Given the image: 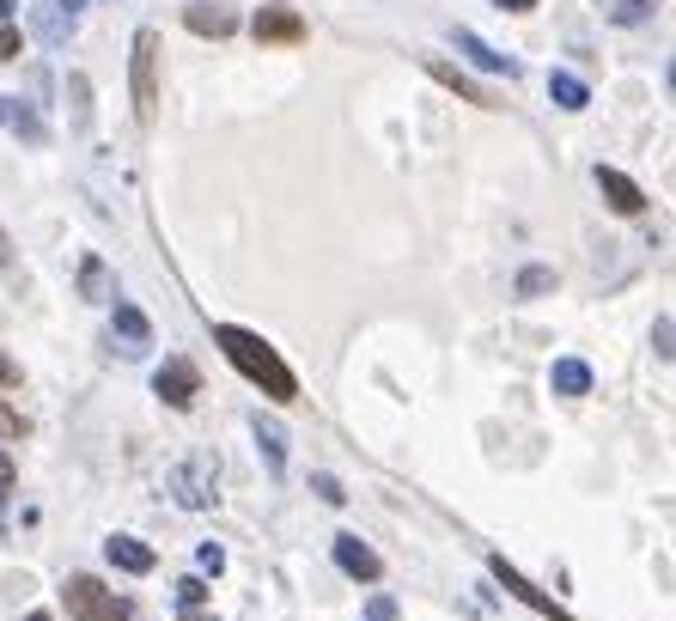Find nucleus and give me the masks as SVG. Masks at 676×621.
Listing matches in <instances>:
<instances>
[{
    "label": "nucleus",
    "instance_id": "1",
    "mask_svg": "<svg viewBox=\"0 0 676 621\" xmlns=\"http://www.w3.org/2000/svg\"><path fill=\"white\" fill-rule=\"evenodd\" d=\"M213 342H220V354L232 359V366H239L268 402H299V378H292V366H287V359H280L256 330H239V323H213Z\"/></svg>",
    "mask_w": 676,
    "mask_h": 621
},
{
    "label": "nucleus",
    "instance_id": "2",
    "mask_svg": "<svg viewBox=\"0 0 676 621\" xmlns=\"http://www.w3.org/2000/svg\"><path fill=\"white\" fill-rule=\"evenodd\" d=\"M129 74H134V117L153 129V122H159V31H153V25L134 31V62H129Z\"/></svg>",
    "mask_w": 676,
    "mask_h": 621
},
{
    "label": "nucleus",
    "instance_id": "3",
    "mask_svg": "<svg viewBox=\"0 0 676 621\" xmlns=\"http://www.w3.org/2000/svg\"><path fill=\"white\" fill-rule=\"evenodd\" d=\"M67 616L74 621H129V603H122L104 579L74 573V579H67Z\"/></svg>",
    "mask_w": 676,
    "mask_h": 621
},
{
    "label": "nucleus",
    "instance_id": "4",
    "mask_svg": "<svg viewBox=\"0 0 676 621\" xmlns=\"http://www.w3.org/2000/svg\"><path fill=\"white\" fill-rule=\"evenodd\" d=\"M153 390H159V402H171V409H189V402L201 397V372L171 354L159 372H153Z\"/></svg>",
    "mask_w": 676,
    "mask_h": 621
},
{
    "label": "nucleus",
    "instance_id": "5",
    "mask_svg": "<svg viewBox=\"0 0 676 621\" xmlns=\"http://www.w3.org/2000/svg\"><path fill=\"white\" fill-rule=\"evenodd\" d=\"M488 567H494V579H500V585H506V591H512V597H518V603H531V609H536V616H548V621H573V616H567V609H561V603H555V597H548V591H536V585H531V579H524V573H518V567H512V561H506V555H494V561H488Z\"/></svg>",
    "mask_w": 676,
    "mask_h": 621
},
{
    "label": "nucleus",
    "instance_id": "6",
    "mask_svg": "<svg viewBox=\"0 0 676 621\" xmlns=\"http://www.w3.org/2000/svg\"><path fill=\"white\" fill-rule=\"evenodd\" d=\"M426 74H433L439 86H445V92H457V98H469V104H481V110H500V98L488 92V86H476L464 74V67H451L445 55H426Z\"/></svg>",
    "mask_w": 676,
    "mask_h": 621
},
{
    "label": "nucleus",
    "instance_id": "7",
    "mask_svg": "<svg viewBox=\"0 0 676 621\" xmlns=\"http://www.w3.org/2000/svg\"><path fill=\"white\" fill-rule=\"evenodd\" d=\"M110 330H117V347L122 354H146L153 347V323L141 318V304L117 299V311H110Z\"/></svg>",
    "mask_w": 676,
    "mask_h": 621
},
{
    "label": "nucleus",
    "instance_id": "8",
    "mask_svg": "<svg viewBox=\"0 0 676 621\" xmlns=\"http://www.w3.org/2000/svg\"><path fill=\"white\" fill-rule=\"evenodd\" d=\"M251 31H256V43H306V19L292 7H263L251 19Z\"/></svg>",
    "mask_w": 676,
    "mask_h": 621
},
{
    "label": "nucleus",
    "instance_id": "9",
    "mask_svg": "<svg viewBox=\"0 0 676 621\" xmlns=\"http://www.w3.org/2000/svg\"><path fill=\"white\" fill-rule=\"evenodd\" d=\"M597 189H603V201H610L616 213H640V208H646V189H640L628 171H616V165H597Z\"/></svg>",
    "mask_w": 676,
    "mask_h": 621
},
{
    "label": "nucleus",
    "instance_id": "10",
    "mask_svg": "<svg viewBox=\"0 0 676 621\" xmlns=\"http://www.w3.org/2000/svg\"><path fill=\"white\" fill-rule=\"evenodd\" d=\"M335 567H342L347 579H366V585H372L378 573H385V561L372 555V548H366L359 536H335Z\"/></svg>",
    "mask_w": 676,
    "mask_h": 621
},
{
    "label": "nucleus",
    "instance_id": "11",
    "mask_svg": "<svg viewBox=\"0 0 676 621\" xmlns=\"http://www.w3.org/2000/svg\"><path fill=\"white\" fill-rule=\"evenodd\" d=\"M457 49H464V55H469V62H476V67H481V74H506V80H512V74H518V62H512V55H500V49H488V43H481V37H476V31H457Z\"/></svg>",
    "mask_w": 676,
    "mask_h": 621
},
{
    "label": "nucleus",
    "instance_id": "12",
    "mask_svg": "<svg viewBox=\"0 0 676 621\" xmlns=\"http://www.w3.org/2000/svg\"><path fill=\"white\" fill-rule=\"evenodd\" d=\"M104 555H110V567H122V573H153V561H159L146 542H134V536H110Z\"/></svg>",
    "mask_w": 676,
    "mask_h": 621
},
{
    "label": "nucleus",
    "instance_id": "13",
    "mask_svg": "<svg viewBox=\"0 0 676 621\" xmlns=\"http://www.w3.org/2000/svg\"><path fill=\"white\" fill-rule=\"evenodd\" d=\"M184 25L196 31V37H232V31H239V19L225 13V7H189Z\"/></svg>",
    "mask_w": 676,
    "mask_h": 621
},
{
    "label": "nucleus",
    "instance_id": "14",
    "mask_svg": "<svg viewBox=\"0 0 676 621\" xmlns=\"http://www.w3.org/2000/svg\"><path fill=\"white\" fill-rule=\"evenodd\" d=\"M548 384H555V397H585V390H591V366H585V359H555Z\"/></svg>",
    "mask_w": 676,
    "mask_h": 621
},
{
    "label": "nucleus",
    "instance_id": "15",
    "mask_svg": "<svg viewBox=\"0 0 676 621\" xmlns=\"http://www.w3.org/2000/svg\"><path fill=\"white\" fill-rule=\"evenodd\" d=\"M0 122H7V129H19L31 146H43V141H49V129H43V117H31V110L19 104V98H0Z\"/></svg>",
    "mask_w": 676,
    "mask_h": 621
},
{
    "label": "nucleus",
    "instance_id": "16",
    "mask_svg": "<svg viewBox=\"0 0 676 621\" xmlns=\"http://www.w3.org/2000/svg\"><path fill=\"white\" fill-rule=\"evenodd\" d=\"M177 500L184 506H213L220 494H213V463H201L196 476H177Z\"/></svg>",
    "mask_w": 676,
    "mask_h": 621
},
{
    "label": "nucleus",
    "instance_id": "17",
    "mask_svg": "<svg viewBox=\"0 0 676 621\" xmlns=\"http://www.w3.org/2000/svg\"><path fill=\"white\" fill-rule=\"evenodd\" d=\"M256 445H263V457H268V469H287V433H280L275 421H263V414H256Z\"/></svg>",
    "mask_w": 676,
    "mask_h": 621
},
{
    "label": "nucleus",
    "instance_id": "18",
    "mask_svg": "<svg viewBox=\"0 0 676 621\" xmlns=\"http://www.w3.org/2000/svg\"><path fill=\"white\" fill-rule=\"evenodd\" d=\"M548 98H555L561 110H585V104H591L585 80H573V74H548Z\"/></svg>",
    "mask_w": 676,
    "mask_h": 621
},
{
    "label": "nucleus",
    "instance_id": "19",
    "mask_svg": "<svg viewBox=\"0 0 676 621\" xmlns=\"http://www.w3.org/2000/svg\"><path fill=\"white\" fill-rule=\"evenodd\" d=\"M80 287H86V299H110V275H104L98 256H86V263H80Z\"/></svg>",
    "mask_w": 676,
    "mask_h": 621
},
{
    "label": "nucleus",
    "instance_id": "20",
    "mask_svg": "<svg viewBox=\"0 0 676 621\" xmlns=\"http://www.w3.org/2000/svg\"><path fill=\"white\" fill-rule=\"evenodd\" d=\"M201 603H208V585H201V579H184V585H177V609H184L189 621L201 616Z\"/></svg>",
    "mask_w": 676,
    "mask_h": 621
},
{
    "label": "nucleus",
    "instance_id": "21",
    "mask_svg": "<svg viewBox=\"0 0 676 621\" xmlns=\"http://www.w3.org/2000/svg\"><path fill=\"white\" fill-rule=\"evenodd\" d=\"M555 287V268H524L518 275V299H536V292H548Z\"/></svg>",
    "mask_w": 676,
    "mask_h": 621
},
{
    "label": "nucleus",
    "instance_id": "22",
    "mask_svg": "<svg viewBox=\"0 0 676 621\" xmlns=\"http://www.w3.org/2000/svg\"><path fill=\"white\" fill-rule=\"evenodd\" d=\"M31 433V421L19 409H7V402H0V439H25Z\"/></svg>",
    "mask_w": 676,
    "mask_h": 621
},
{
    "label": "nucleus",
    "instance_id": "23",
    "mask_svg": "<svg viewBox=\"0 0 676 621\" xmlns=\"http://www.w3.org/2000/svg\"><path fill=\"white\" fill-rule=\"evenodd\" d=\"M311 488H318V500H330V506H342V500H347V494H342V481H335V476H318Z\"/></svg>",
    "mask_w": 676,
    "mask_h": 621
},
{
    "label": "nucleus",
    "instance_id": "24",
    "mask_svg": "<svg viewBox=\"0 0 676 621\" xmlns=\"http://www.w3.org/2000/svg\"><path fill=\"white\" fill-rule=\"evenodd\" d=\"M646 7H652V0H622V7H616V19H622V25H640V19H646Z\"/></svg>",
    "mask_w": 676,
    "mask_h": 621
},
{
    "label": "nucleus",
    "instance_id": "25",
    "mask_svg": "<svg viewBox=\"0 0 676 621\" xmlns=\"http://www.w3.org/2000/svg\"><path fill=\"white\" fill-rule=\"evenodd\" d=\"M67 92H74V122H86V74H74V80H67Z\"/></svg>",
    "mask_w": 676,
    "mask_h": 621
},
{
    "label": "nucleus",
    "instance_id": "26",
    "mask_svg": "<svg viewBox=\"0 0 676 621\" xmlns=\"http://www.w3.org/2000/svg\"><path fill=\"white\" fill-rule=\"evenodd\" d=\"M13 55H19V31L0 19V62H13Z\"/></svg>",
    "mask_w": 676,
    "mask_h": 621
},
{
    "label": "nucleus",
    "instance_id": "27",
    "mask_svg": "<svg viewBox=\"0 0 676 621\" xmlns=\"http://www.w3.org/2000/svg\"><path fill=\"white\" fill-rule=\"evenodd\" d=\"M0 390H19V359L0 354Z\"/></svg>",
    "mask_w": 676,
    "mask_h": 621
},
{
    "label": "nucleus",
    "instance_id": "28",
    "mask_svg": "<svg viewBox=\"0 0 676 621\" xmlns=\"http://www.w3.org/2000/svg\"><path fill=\"white\" fill-rule=\"evenodd\" d=\"M225 567V555L213 548V542H201V573H220Z\"/></svg>",
    "mask_w": 676,
    "mask_h": 621
},
{
    "label": "nucleus",
    "instance_id": "29",
    "mask_svg": "<svg viewBox=\"0 0 676 621\" xmlns=\"http://www.w3.org/2000/svg\"><path fill=\"white\" fill-rule=\"evenodd\" d=\"M652 342H658V359H671V318H658V330H652Z\"/></svg>",
    "mask_w": 676,
    "mask_h": 621
},
{
    "label": "nucleus",
    "instance_id": "30",
    "mask_svg": "<svg viewBox=\"0 0 676 621\" xmlns=\"http://www.w3.org/2000/svg\"><path fill=\"white\" fill-rule=\"evenodd\" d=\"M7 494H13V457L0 451V500H7Z\"/></svg>",
    "mask_w": 676,
    "mask_h": 621
},
{
    "label": "nucleus",
    "instance_id": "31",
    "mask_svg": "<svg viewBox=\"0 0 676 621\" xmlns=\"http://www.w3.org/2000/svg\"><path fill=\"white\" fill-rule=\"evenodd\" d=\"M500 7H506V13H531L536 0H500Z\"/></svg>",
    "mask_w": 676,
    "mask_h": 621
},
{
    "label": "nucleus",
    "instance_id": "32",
    "mask_svg": "<svg viewBox=\"0 0 676 621\" xmlns=\"http://www.w3.org/2000/svg\"><path fill=\"white\" fill-rule=\"evenodd\" d=\"M13 263V244H7V232H0V268Z\"/></svg>",
    "mask_w": 676,
    "mask_h": 621
},
{
    "label": "nucleus",
    "instance_id": "33",
    "mask_svg": "<svg viewBox=\"0 0 676 621\" xmlns=\"http://www.w3.org/2000/svg\"><path fill=\"white\" fill-rule=\"evenodd\" d=\"M62 7H67V19H74V7H86V0H62Z\"/></svg>",
    "mask_w": 676,
    "mask_h": 621
},
{
    "label": "nucleus",
    "instance_id": "34",
    "mask_svg": "<svg viewBox=\"0 0 676 621\" xmlns=\"http://www.w3.org/2000/svg\"><path fill=\"white\" fill-rule=\"evenodd\" d=\"M31 621H55V616H43V609H37V616H31Z\"/></svg>",
    "mask_w": 676,
    "mask_h": 621
}]
</instances>
